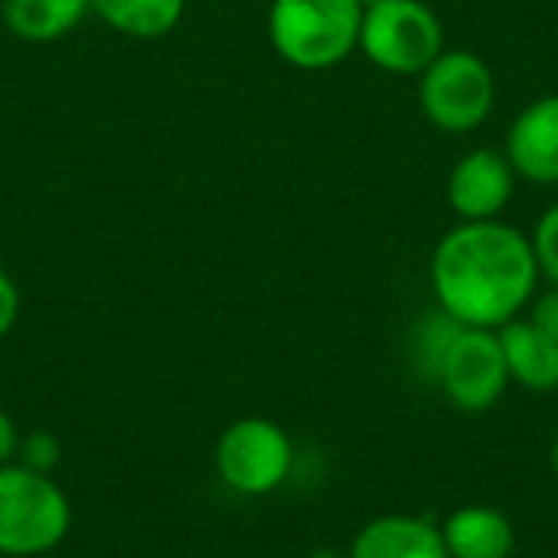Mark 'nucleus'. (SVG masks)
<instances>
[{
    "instance_id": "obj_1",
    "label": "nucleus",
    "mask_w": 558,
    "mask_h": 558,
    "mask_svg": "<svg viewBox=\"0 0 558 558\" xmlns=\"http://www.w3.org/2000/svg\"><path fill=\"white\" fill-rule=\"evenodd\" d=\"M536 284L539 265L530 235L500 219L461 222L435 245V301L464 327L500 330L530 307Z\"/></svg>"
},
{
    "instance_id": "obj_2",
    "label": "nucleus",
    "mask_w": 558,
    "mask_h": 558,
    "mask_svg": "<svg viewBox=\"0 0 558 558\" xmlns=\"http://www.w3.org/2000/svg\"><path fill=\"white\" fill-rule=\"evenodd\" d=\"M363 7L356 0H271L268 39L275 52L304 72L340 65L360 49Z\"/></svg>"
},
{
    "instance_id": "obj_3",
    "label": "nucleus",
    "mask_w": 558,
    "mask_h": 558,
    "mask_svg": "<svg viewBox=\"0 0 558 558\" xmlns=\"http://www.w3.org/2000/svg\"><path fill=\"white\" fill-rule=\"evenodd\" d=\"M72 507L49 474L16 461L0 468V556L36 558L62 546Z\"/></svg>"
},
{
    "instance_id": "obj_4",
    "label": "nucleus",
    "mask_w": 558,
    "mask_h": 558,
    "mask_svg": "<svg viewBox=\"0 0 558 558\" xmlns=\"http://www.w3.org/2000/svg\"><path fill=\"white\" fill-rule=\"evenodd\" d=\"M360 52L389 75H422L445 52V26L422 0H379L363 10Z\"/></svg>"
},
{
    "instance_id": "obj_5",
    "label": "nucleus",
    "mask_w": 558,
    "mask_h": 558,
    "mask_svg": "<svg viewBox=\"0 0 558 558\" xmlns=\"http://www.w3.org/2000/svg\"><path fill=\"white\" fill-rule=\"evenodd\" d=\"M497 101V82L490 65L471 49H445L418 75L422 114L445 134L477 131Z\"/></svg>"
},
{
    "instance_id": "obj_6",
    "label": "nucleus",
    "mask_w": 558,
    "mask_h": 558,
    "mask_svg": "<svg viewBox=\"0 0 558 558\" xmlns=\"http://www.w3.org/2000/svg\"><path fill=\"white\" fill-rule=\"evenodd\" d=\"M294 441L271 418H239L222 428L213 464L219 481L239 497H268L294 471Z\"/></svg>"
},
{
    "instance_id": "obj_7",
    "label": "nucleus",
    "mask_w": 558,
    "mask_h": 558,
    "mask_svg": "<svg viewBox=\"0 0 558 558\" xmlns=\"http://www.w3.org/2000/svg\"><path fill=\"white\" fill-rule=\"evenodd\" d=\"M435 386L458 412H490L510 389V369L497 330L464 327L451 343Z\"/></svg>"
},
{
    "instance_id": "obj_8",
    "label": "nucleus",
    "mask_w": 558,
    "mask_h": 558,
    "mask_svg": "<svg viewBox=\"0 0 558 558\" xmlns=\"http://www.w3.org/2000/svg\"><path fill=\"white\" fill-rule=\"evenodd\" d=\"M517 170L507 154L497 147L468 150L448 173V206L461 222H487L500 219L517 190Z\"/></svg>"
},
{
    "instance_id": "obj_9",
    "label": "nucleus",
    "mask_w": 558,
    "mask_h": 558,
    "mask_svg": "<svg viewBox=\"0 0 558 558\" xmlns=\"http://www.w3.org/2000/svg\"><path fill=\"white\" fill-rule=\"evenodd\" d=\"M504 154L520 180L556 186L558 183V95L530 101L510 124Z\"/></svg>"
},
{
    "instance_id": "obj_10",
    "label": "nucleus",
    "mask_w": 558,
    "mask_h": 558,
    "mask_svg": "<svg viewBox=\"0 0 558 558\" xmlns=\"http://www.w3.org/2000/svg\"><path fill=\"white\" fill-rule=\"evenodd\" d=\"M350 558H451L445 549L441 526L409 517L389 513L369 520L350 546Z\"/></svg>"
},
{
    "instance_id": "obj_11",
    "label": "nucleus",
    "mask_w": 558,
    "mask_h": 558,
    "mask_svg": "<svg viewBox=\"0 0 558 558\" xmlns=\"http://www.w3.org/2000/svg\"><path fill=\"white\" fill-rule=\"evenodd\" d=\"M441 536L451 558H510L517 549V530L510 517L484 504L454 510L445 520Z\"/></svg>"
},
{
    "instance_id": "obj_12",
    "label": "nucleus",
    "mask_w": 558,
    "mask_h": 558,
    "mask_svg": "<svg viewBox=\"0 0 558 558\" xmlns=\"http://www.w3.org/2000/svg\"><path fill=\"white\" fill-rule=\"evenodd\" d=\"M504 360L510 369V383L530 392H556L558 389V343L539 333L530 320L517 317L497 330Z\"/></svg>"
},
{
    "instance_id": "obj_13",
    "label": "nucleus",
    "mask_w": 558,
    "mask_h": 558,
    "mask_svg": "<svg viewBox=\"0 0 558 558\" xmlns=\"http://www.w3.org/2000/svg\"><path fill=\"white\" fill-rule=\"evenodd\" d=\"M88 13V0H0L3 26L26 43H56Z\"/></svg>"
},
{
    "instance_id": "obj_14",
    "label": "nucleus",
    "mask_w": 558,
    "mask_h": 558,
    "mask_svg": "<svg viewBox=\"0 0 558 558\" xmlns=\"http://www.w3.org/2000/svg\"><path fill=\"white\" fill-rule=\"evenodd\" d=\"M88 7L105 20V26H111L121 36L157 39L177 29L186 0H88Z\"/></svg>"
},
{
    "instance_id": "obj_15",
    "label": "nucleus",
    "mask_w": 558,
    "mask_h": 558,
    "mask_svg": "<svg viewBox=\"0 0 558 558\" xmlns=\"http://www.w3.org/2000/svg\"><path fill=\"white\" fill-rule=\"evenodd\" d=\"M464 324L454 320L448 311L435 307L428 314H422V320L415 324L412 330V340H409V350H412V366L422 379L435 383L438 373H441V363L451 350V343L461 337Z\"/></svg>"
},
{
    "instance_id": "obj_16",
    "label": "nucleus",
    "mask_w": 558,
    "mask_h": 558,
    "mask_svg": "<svg viewBox=\"0 0 558 558\" xmlns=\"http://www.w3.org/2000/svg\"><path fill=\"white\" fill-rule=\"evenodd\" d=\"M530 242H533V252H536L539 278H546L549 288H558V203H553L539 216Z\"/></svg>"
},
{
    "instance_id": "obj_17",
    "label": "nucleus",
    "mask_w": 558,
    "mask_h": 558,
    "mask_svg": "<svg viewBox=\"0 0 558 558\" xmlns=\"http://www.w3.org/2000/svg\"><path fill=\"white\" fill-rule=\"evenodd\" d=\"M59 458H62V445L46 428H36V432L23 435L20 445H16V464L29 468L36 474H52L59 468Z\"/></svg>"
},
{
    "instance_id": "obj_18",
    "label": "nucleus",
    "mask_w": 558,
    "mask_h": 558,
    "mask_svg": "<svg viewBox=\"0 0 558 558\" xmlns=\"http://www.w3.org/2000/svg\"><path fill=\"white\" fill-rule=\"evenodd\" d=\"M530 324L539 330V333H546L549 340H556L558 343V288H546V291H539V294H533V301H530Z\"/></svg>"
},
{
    "instance_id": "obj_19",
    "label": "nucleus",
    "mask_w": 558,
    "mask_h": 558,
    "mask_svg": "<svg viewBox=\"0 0 558 558\" xmlns=\"http://www.w3.org/2000/svg\"><path fill=\"white\" fill-rule=\"evenodd\" d=\"M16 317H20V288L7 271H0V337L13 330Z\"/></svg>"
},
{
    "instance_id": "obj_20",
    "label": "nucleus",
    "mask_w": 558,
    "mask_h": 558,
    "mask_svg": "<svg viewBox=\"0 0 558 558\" xmlns=\"http://www.w3.org/2000/svg\"><path fill=\"white\" fill-rule=\"evenodd\" d=\"M16 445H20V432L13 425V418L0 409V468L16 461Z\"/></svg>"
},
{
    "instance_id": "obj_21",
    "label": "nucleus",
    "mask_w": 558,
    "mask_h": 558,
    "mask_svg": "<svg viewBox=\"0 0 558 558\" xmlns=\"http://www.w3.org/2000/svg\"><path fill=\"white\" fill-rule=\"evenodd\" d=\"M304 558H350L347 553H340V549H314L311 556Z\"/></svg>"
},
{
    "instance_id": "obj_22",
    "label": "nucleus",
    "mask_w": 558,
    "mask_h": 558,
    "mask_svg": "<svg viewBox=\"0 0 558 558\" xmlns=\"http://www.w3.org/2000/svg\"><path fill=\"white\" fill-rule=\"evenodd\" d=\"M549 461H553V471H556V477H558V435H556V441H553V451H549Z\"/></svg>"
},
{
    "instance_id": "obj_23",
    "label": "nucleus",
    "mask_w": 558,
    "mask_h": 558,
    "mask_svg": "<svg viewBox=\"0 0 558 558\" xmlns=\"http://www.w3.org/2000/svg\"><path fill=\"white\" fill-rule=\"evenodd\" d=\"M356 3H360V7L366 10V7H373V3H379V0H356Z\"/></svg>"
}]
</instances>
